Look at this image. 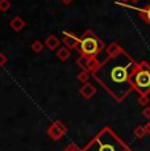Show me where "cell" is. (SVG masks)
Masks as SVG:
<instances>
[{
  "instance_id": "obj_1",
  "label": "cell",
  "mask_w": 150,
  "mask_h": 151,
  "mask_svg": "<svg viewBox=\"0 0 150 151\" xmlns=\"http://www.w3.org/2000/svg\"><path fill=\"white\" fill-rule=\"evenodd\" d=\"M137 65L132 55L123 50L115 57L108 58L91 75L115 100L123 101L134 89L132 76L137 71Z\"/></svg>"
},
{
  "instance_id": "obj_2",
  "label": "cell",
  "mask_w": 150,
  "mask_h": 151,
  "mask_svg": "<svg viewBox=\"0 0 150 151\" xmlns=\"http://www.w3.org/2000/svg\"><path fill=\"white\" fill-rule=\"evenodd\" d=\"M83 151H132L109 126H104L87 143Z\"/></svg>"
},
{
  "instance_id": "obj_3",
  "label": "cell",
  "mask_w": 150,
  "mask_h": 151,
  "mask_svg": "<svg viewBox=\"0 0 150 151\" xmlns=\"http://www.w3.org/2000/svg\"><path fill=\"white\" fill-rule=\"evenodd\" d=\"M79 51L80 54L84 55H96L100 51H103L105 49V45L99 37H96V34L94 33L92 29H87L83 33V36L80 37V43H79Z\"/></svg>"
},
{
  "instance_id": "obj_4",
  "label": "cell",
  "mask_w": 150,
  "mask_h": 151,
  "mask_svg": "<svg viewBox=\"0 0 150 151\" xmlns=\"http://www.w3.org/2000/svg\"><path fill=\"white\" fill-rule=\"evenodd\" d=\"M133 88L140 95L150 93V68L149 70H138L132 76Z\"/></svg>"
},
{
  "instance_id": "obj_5",
  "label": "cell",
  "mask_w": 150,
  "mask_h": 151,
  "mask_svg": "<svg viewBox=\"0 0 150 151\" xmlns=\"http://www.w3.org/2000/svg\"><path fill=\"white\" fill-rule=\"evenodd\" d=\"M67 133V127L62 121L57 120L49 126L48 129V135L51 141H59L63 138V135Z\"/></svg>"
},
{
  "instance_id": "obj_6",
  "label": "cell",
  "mask_w": 150,
  "mask_h": 151,
  "mask_svg": "<svg viewBox=\"0 0 150 151\" xmlns=\"http://www.w3.org/2000/svg\"><path fill=\"white\" fill-rule=\"evenodd\" d=\"M61 36H62V42L63 45H66L69 49H76L79 47V43H80V37H78L76 34L71 33V32L67 30H62L61 32Z\"/></svg>"
},
{
  "instance_id": "obj_7",
  "label": "cell",
  "mask_w": 150,
  "mask_h": 151,
  "mask_svg": "<svg viewBox=\"0 0 150 151\" xmlns=\"http://www.w3.org/2000/svg\"><path fill=\"white\" fill-rule=\"evenodd\" d=\"M79 93H80V96L84 97L86 100H90V99L94 97L95 93H96V88H95L94 84H91V83H84L82 87H80Z\"/></svg>"
},
{
  "instance_id": "obj_8",
  "label": "cell",
  "mask_w": 150,
  "mask_h": 151,
  "mask_svg": "<svg viewBox=\"0 0 150 151\" xmlns=\"http://www.w3.org/2000/svg\"><path fill=\"white\" fill-rule=\"evenodd\" d=\"M25 25H27L25 20L22 19V17H20V16H15L9 22V27H11V29H12L13 32H21L22 29L25 28Z\"/></svg>"
},
{
  "instance_id": "obj_9",
  "label": "cell",
  "mask_w": 150,
  "mask_h": 151,
  "mask_svg": "<svg viewBox=\"0 0 150 151\" xmlns=\"http://www.w3.org/2000/svg\"><path fill=\"white\" fill-rule=\"evenodd\" d=\"M61 42L62 41H61L58 37L51 34V36H49L48 38L45 40V46L49 49V50H57V49L61 46Z\"/></svg>"
},
{
  "instance_id": "obj_10",
  "label": "cell",
  "mask_w": 150,
  "mask_h": 151,
  "mask_svg": "<svg viewBox=\"0 0 150 151\" xmlns=\"http://www.w3.org/2000/svg\"><path fill=\"white\" fill-rule=\"evenodd\" d=\"M76 63L82 70L84 71H90V63H91V55L80 54V57L76 59Z\"/></svg>"
},
{
  "instance_id": "obj_11",
  "label": "cell",
  "mask_w": 150,
  "mask_h": 151,
  "mask_svg": "<svg viewBox=\"0 0 150 151\" xmlns=\"http://www.w3.org/2000/svg\"><path fill=\"white\" fill-rule=\"evenodd\" d=\"M71 49H69L66 45L63 46H59L58 49H57V57H58L59 60H62V62H65V60H67L69 58L71 57Z\"/></svg>"
},
{
  "instance_id": "obj_12",
  "label": "cell",
  "mask_w": 150,
  "mask_h": 151,
  "mask_svg": "<svg viewBox=\"0 0 150 151\" xmlns=\"http://www.w3.org/2000/svg\"><path fill=\"white\" fill-rule=\"evenodd\" d=\"M105 50H107V53L109 54V57H115V55H117L119 53H121V51L124 50L123 47L119 45V43H116V42H111L108 46L105 47Z\"/></svg>"
},
{
  "instance_id": "obj_13",
  "label": "cell",
  "mask_w": 150,
  "mask_h": 151,
  "mask_svg": "<svg viewBox=\"0 0 150 151\" xmlns=\"http://www.w3.org/2000/svg\"><path fill=\"white\" fill-rule=\"evenodd\" d=\"M138 13H140L141 19H142L146 24L150 25V4L144 8H138Z\"/></svg>"
},
{
  "instance_id": "obj_14",
  "label": "cell",
  "mask_w": 150,
  "mask_h": 151,
  "mask_svg": "<svg viewBox=\"0 0 150 151\" xmlns=\"http://www.w3.org/2000/svg\"><path fill=\"white\" fill-rule=\"evenodd\" d=\"M90 76H92L90 71H84V70H82V72H79L76 76V79L79 80L80 83H88V79H90Z\"/></svg>"
},
{
  "instance_id": "obj_15",
  "label": "cell",
  "mask_w": 150,
  "mask_h": 151,
  "mask_svg": "<svg viewBox=\"0 0 150 151\" xmlns=\"http://www.w3.org/2000/svg\"><path fill=\"white\" fill-rule=\"evenodd\" d=\"M133 134H134V137L136 138H138V139H142L144 137H145L148 133H146V129H145V126H137L134 129V132H133Z\"/></svg>"
},
{
  "instance_id": "obj_16",
  "label": "cell",
  "mask_w": 150,
  "mask_h": 151,
  "mask_svg": "<svg viewBox=\"0 0 150 151\" xmlns=\"http://www.w3.org/2000/svg\"><path fill=\"white\" fill-rule=\"evenodd\" d=\"M44 43H42L40 40H36L33 43L30 45V49H32V51H34V53H41L42 50H44Z\"/></svg>"
},
{
  "instance_id": "obj_17",
  "label": "cell",
  "mask_w": 150,
  "mask_h": 151,
  "mask_svg": "<svg viewBox=\"0 0 150 151\" xmlns=\"http://www.w3.org/2000/svg\"><path fill=\"white\" fill-rule=\"evenodd\" d=\"M137 101H138V104L140 105H142V106H146L149 104V95H140L137 99Z\"/></svg>"
},
{
  "instance_id": "obj_18",
  "label": "cell",
  "mask_w": 150,
  "mask_h": 151,
  "mask_svg": "<svg viewBox=\"0 0 150 151\" xmlns=\"http://www.w3.org/2000/svg\"><path fill=\"white\" fill-rule=\"evenodd\" d=\"M9 8H11L9 0H0V11H1V12H7Z\"/></svg>"
},
{
  "instance_id": "obj_19",
  "label": "cell",
  "mask_w": 150,
  "mask_h": 151,
  "mask_svg": "<svg viewBox=\"0 0 150 151\" xmlns=\"http://www.w3.org/2000/svg\"><path fill=\"white\" fill-rule=\"evenodd\" d=\"M63 151H83V149H79V147L76 146V145H74V143H70L67 147H66Z\"/></svg>"
},
{
  "instance_id": "obj_20",
  "label": "cell",
  "mask_w": 150,
  "mask_h": 151,
  "mask_svg": "<svg viewBox=\"0 0 150 151\" xmlns=\"http://www.w3.org/2000/svg\"><path fill=\"white\" fill-rule=\"evenodd\" d=\"M142 116H144L145 118H148V120H150V106L146 105L145 108H144V110H142Z\"/></svg>"
},
{
  "instance_id": "obj_21",
  "label": "cell",
  "mask_w": 150,
  "mask_h": 151,
  "mask_svg": "<svg viewBox=\"0 0 150 151\" xmlns=\"http://www.w3.org/2000/svg\"><path fill=\"white\" fill-rule=\"evenodd\" d=\"M7 63V55L4 53H0V66H4Z\"/></svg>"
},
{
  "instance_id": "obj_22",
  "label": "cell",
  "mask_w": 150,
  "mask_h": 151,
  "mask_svg": "<svg viewBox=\"0 0 150 151\" xmlns=\"http://www.w3.org/2000/svg\"><path fill=\"white\" fill-rule=\"evenodd\" d=\"M145 129H146V133H148V134L150 135V121H149V122L145 125Z\"/></svg>"
},
{
  "instance_id": "obj_23",
  "label": "cell",
  "mask_w": 150,
  "mask_h": 151,
  "mask_svg": "<svg viewBox=\"0 0 150 151\" xmlns=\"http://www.w3.org/2000/svg\"><path fill=\"white\" fill-rule=\"evenodd\" d=\"M61 1H62L65 5H69V4H71V3H73L74 0H61Z\"/></svg>"
},
{
  "instance_id": "obj_24",
  "label": "cell",
  "mask_w": 150,
  "mask_h": 151,
  "mask_svg": "<svg viewBox=\"0 0 150 151\" xmlns=\"http://www.w3.org/2000/svg\"><path fill=\"white\" fill-rule=\"evenodd\" d=\"M138 1H141V0H129V3H132V4H137Z\"/></svg>"
}]
</instances>
